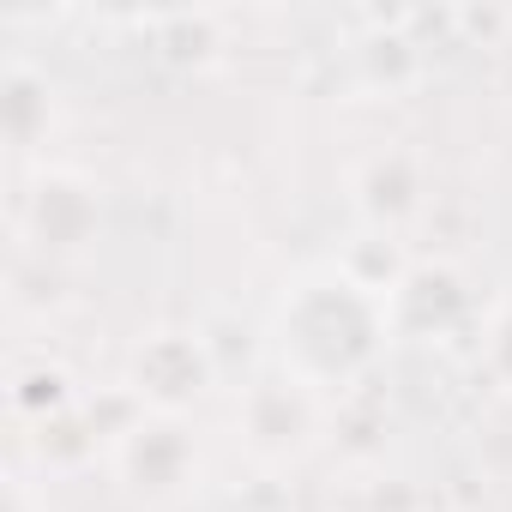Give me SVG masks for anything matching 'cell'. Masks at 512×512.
Returning <instances> with one entry per match:
<instances>
[{
	"label": "cell",
	"instance_id": "cell-1",
	"mask_svg": "<svg viewBox=\"0 0 512 512\" xmlns=\"http://www.w3.org/2000/svg\"><path fill=\"white\" fill-rule=\"evenodd\" d=\"M392 344V290L368 284L350 260L302 266L266 314V362L326 404L368 386Z\"/></svg>",
	"mask_w": 512,
	"mask_h": 512
},
{
	"label": "cell",
	"instance_id": "cell-2",
	"mask_svg": "<svg viewBox=\"0 0 512 512\" xmlns=\"http://www.w3.org/2000/svg\"><path fill=\"white\" fill-rule=\"evenodd\" d=\"M320 428H326V398L296 386L290 374L266 368L260 380L241 386V404H235V434L247 446V458L260 470H290L302 464L314 446H320Z\"/></svg>",
	"mask_w": 512,
	"mask_h": 512
},
{
	"label": "cell",
	"instance_id": "cell-3",
	"mask_svg": "<svg viewBox=\"0 0 512 512\" xmlns=\"http://www.w3.org/2000/svg\"><path fill=\"white\" fill-rule=\"evenodd\" d=\"M109 470L145 506H169V500L193 494L199 488V446H193L187 416H151V410H139L109 440Z\"/></svg>",
	"mask_w": 512,
	"mask_h": 512
},
{
	"label": "cell",
	"instance_id": "cell-4",
	"mask_svg": "<svg viewBox=\"0 0 512 512\" xmlns=\"http://www.w3.org/2000/svg\"><path fill=\"white\" fill-rule=\"evenodd\" d=\"M127 398L151 416H187L217 386V356L199 332L157 326L127 350Z\"/></svg>",
	"mask_w": 512,
	"mask_h": 512
},
{
	"label": "cell",
	"instance_id": "cell-5",
	"mask_svg": "<svg viewBox=\"0 0 512 512\" xmlns=\"http://www.w3.org/2000/svg\"><path fill=\"white\" fill-rule=\"evenodd\" d=\"M19 241L43 260H79L103 241V193L79 169H37L19 199Z\"/></svg>",
	"mask_w": 512,
	"mask_h": 512
},
{
	"label": "cell",
	"instance_id": "cell-6",
	"mask_svg": "<svg viewBox=\"0 0 512 512\" xmlns=\"http://www.w3.org/2000/svg\"><path fill=\"white\" fill-rule=\"evenodd\" d=\"M392 326L398 344H452L458 332H482L470 278L452 260H410L404 278L392 284Z\"/></svg>",
	"mask_w": 512,
	"mask_h": 512
},
{
	"label": "cell",
	"instance_id": "cell-7",
	"mask_svg": "<svg viewBox=\"0 0 512 512\" xmlns=\"http://www.w3.org/2000/svg\"><path fill=\"white\" fill-rule=\"evenodd\" d=\"M422 199H428V175H422V157L404 151V145H386V151L362 157L356 175H350V205H356L368 235L398 241V229H410L422 217Z\"/></svg>",
	"mask_w": 512,
	"mask_h": 512
},
{
	"label": "cell",
	"instance_id": "cell-8",
	"mask_svg": "<svg viewBox=\"0 0 512 512\" xmlns=\"http://www.w3.org/2000/svg\"><path fill=\"white\" fill-rule=\"evenodd\" d=\"M0 127H7L13 151H37L55 127V85L31 55L7 61V79H0Z\"/></svg>",
	"mask_w": 512,
	"mask_h": 512
},
{
	"label": "cell",
	"instance_id": "cell-9",
	"mask_svg": "<svg viewBox=\"0 0 512 512\" xmlns=\"http://www.w3.org/2000/svg\"><path fill=\"white\" fill-rule=\"evenodd\" d=\"M350 55H356V79H362L374 97H398V91H410V85L422 79V49H416L404 31H386V19H380V31L362 37Z\"/></svg>",
	"mask_w": 512,
	"mask_h": 512
},
{
	"label": "cell",
	"instance_id": "cell-10",
	"mask_svg": "<svg viewBox=\"0 0 512 512\" xmlns=\"http://www.w3.org/2000/svg\"><path fill=\"white\" fill-rule=\"evenodd\" d=\"M151 31H157V55L175 67L223 61V19L217 13H163V19H151Z\"/></svg>",
	"mask_w": 512,
	"mask_h": 512
},
{
	"label": "cell",
	"instance_id": "cell-11",
	"mask_svg": "<svg viewBox=\"0 0 512 512\" xmlns=\"http://www.w3.org/2000/svg\"><path fill=\"white\" fill-rule=\"evenodd\" d=\"M476 362H482V374H488L500 392H512V302H494V308L482 314Z\"/></svg>",
	"mask_w": 512,
	"mask_h": 512
},
{
	"label": "cell",
	"instance_id": "cell-12",
	"mask_svg": "<svg viewBox=\"0 0 512 512\" xmlns=\"http://www.w3.org/2000/svg\"><path fill=\"white\" fill-rule=\"evenodd\" d=\"M7 512H49L43 500H37V488H31V476H7Z\"/></svg>",
	"mask_w": 512,
	"mask_h": 512
}]
</instances>
